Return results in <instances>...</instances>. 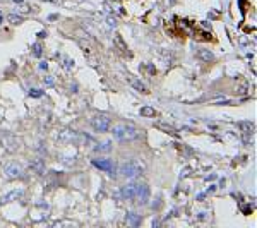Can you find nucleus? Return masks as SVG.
I'll return each mask as SVG.
<instances>
[{
	"instance_id": "16",
	"label": "nucleus",
	"mask_w": 257,
	"mask_h": 228,
	"mask_svg": "<svg viewBox=\"0 0 257 228\" xmlns=\"http://www.w3.org/2000/svg\"><path fill=\"white\" fill-rule=\"evenodd\" d=\"M9 21L12 22V24H21V22H22V17H21V16H16V14H10V16H9Z\"/></svg>"
},
{
	"instance_id": "10",
	"label": "nucleus",
	"mask_w": 257,
	"mask_h": 228,
	"mask_svg": "<svg viewBox=\"0 0 257 228\" xmlns=\"http://www.w3.org/2000/svg\"><path fill=\"white\" fill-rule=\"evenodd\" d=\"M127 223L132 225V226H137V225H141V216L132 213V211H129L127 213Z\"/></svg>"
},
{
	"instance_id": "7",
	"label": "nucleus",
	"mask_w": 257,
	"mask_h": 228,
	"mask_svg": "<svg viewBox=\"0 0 257 228\" xmlns=\"http://www.w3.org/2000/svg\"><path fill=\"white\" fill-rule=\"evenodd\" d=\"M237 127L242 130V136H244L245 141H248V137L254 136V132H255V125H254V122H238Z\"/></svg>"
},
{
	"instance_id": "1",
	"label": "nucleus",
	"mask_w": 257,
	"mask_h": 228,
	"mask_svg": "<svg viewBox=\"0 0 257 228\" xmlns=\"http://www.w3.org/2000/svg\"><path fill=\"white\" fill-rule=\"evenodd\" d=\"M120 194L127 201H135L139 204H146L149 199V187L144 184H127L122 187Z\"/></svg>"
},
{
	"instance_id": "20",
	"label": "nucleus",
	"mask_w": 257,
	"mask_h": 228,
	"mask_svg": "<svg viewBox=\"0 0 257 228\" xmlns=\"http://www.w3.org/2000/svg\"><path fill=\"white\" fill-rule=\"evenodd\" d=\"M45 84H48V86H52V84H53V77H52V76H46V77H45Z\"/></svg>"
},
{
	"instance_id": "11",
	"label": "nucleus",
	"mask_w": 257,
	"mask_h": 228,
	"mask_svg": "<svg viewBox=\"0 0 257 228\" xmlns=\"http://www.w3.org/2000/svg\"><path fill=\"white\" fill-rule=\"evenodd\" d=\"M110 149H112V142L110 141L101 142V144H98V146L94 148V151H98V153H108Z\"/></svg>"
},
{
	"instance_id": "18",
	"label": "nucleus",
	"mask_w": 257,
	"mask_h": 228,
	"mask_svg": "<svg viewBox=\"0 0 257 228\" xmlns=\"http://www.w3.org/2000/svg\"><path fill=\"white\" fill-rule=\"evenodd\" d=\"M115 41H117V45L118 47H120V50H122V52H127V47H125V43H123L122 41V38H120V36H115Z\"/></svg>"
},
{
	"instance_id": "21",
	"label": "nucleus",
	"mask_w": 257,
	"mask_h": 228,
	"mask_svg": "<svg viewBox=\"0 0 257 228\" xmlns=\"http://www.w3.org/2000/svg\"><path fill=\"white\" fill-rule=\"evenodd\" d=\"M46 67H48L46 62H41V64H39V69H45V70H46Z\"/></svg>"
},
{
	"instance_id": "12",
	"label": "nucleus",
	"mask_w": 257,
	"mask_h": 228,
	"mask_svg": "<svg viewBox=\"0 0 257 228\" xmlns=\"http://www.w3.org/2000/svg\"><path fill=\"white\" fill-rule=\"evenodd\" d=\"M158 129L165 130L166 134H171V136H175V137H177V136H178V134H177V130H175L173 127H170V125H163V124H158Z\"/></svg>"
},
{
	"instance_id": "14",
	"label": "nucleus",
	"mask_w": 257,
	"mask_h": 228,
	"mask_svg": "<svg viewBox=\"0 0 257 228\" xmlns=\"http://www.w3.org/2000/svg\"><path fill=\"white\" fill-rule=\"evenodd\" d=\"M31 50H33V55L35 57H41V53H43V47H41V43H35L33 47H31Z\"/></svg>"
},
{
	"instance_id": "17",
	"label": "nucleus",
	"mask_w": 257,
	"mask_h": 228,
	"mask_svg": "<svg viewBox=\"0 0 257 228\" xmlns=\"http://www.w3.org/2000/svg\"><path fill=\"white\" fill-rule=\"evenodd\" d=\"M29 95L33 96V98H39V96H43V91H41V89H36V88H33V89H29Z\"/></svg>"
},
{
	"instance_id": "8",
	"label": "nucleus",
	"mask_w": 257,
	"mask_h": 228,
	"mask_svg": "<svg viewBox=\"0 0 257 228\" xmlns=\"http://www.w3.org/2000/svg\"><path fill=\"white\" fill-rule=\"evenodd\" d=\"M22 196H24V190L22 189H14L10 190V192L4 194L2 197H0V202L4 204V202H10V201H17V199H21Z\"/></svg>"
},
{
	"instance_id": "13",
	"label": "nucleus",
	"mask_w": 257,
	"mask_h": 228,
	"mask_svg": "<svg viewBox=\"0 0 257 228\" xmlns=\"http://www.w3.org/2000/svg\"><path fill=\"white\" fill-rule=\"evenodd\" d=\"M141 115H144V117H154V115H156V112H154V108H151V107H144V108H141Z\"/></svg>"
},
{
	"instance_id": "2",
	"label": "nucleus",
	"mask_w": 257,
	"mask_h": 228,
	"mask_svg": "<svg viewBox=\"0 0 257 228\" xmlns=\"http://www.w3.org/2000/svg\"><path fill=\"white\" fill-rule=\"evenodd\" d=\"M113 136L118 141H132L137 139L141 136V132L135 129L134 125H127V124H118L113 127Z\"/></svg>"
},
{
	"instance_id": "5",
	"label": "nucleus",
	"mask_w": 257,
	"mask_h": 228,
	"mask_svg": "<svg viewBox=\"0 0 257 228\" xmlns=\"http://www.w3.org/2000/svg\"><path fill=\"white\" fill-rule=\"evenodd\" d=\"M4 173L7 178H21L22 177V168L16 161H9L4 165Z\"/></svg>"
},
{
	"instance_id": "15",
	"label": "nucleus",
	"mask_w": 257,
	"mask_h": 228,
	"mask_svg": "<svg viewBox=\"0 0 257 228\" xmlns=\"http://www.w3.org/2000/svg\"><path fill=\"white\" fill-rule=\"evenodd\" d=\"M199 57L202 58V60H206V62L213 60V53L207 52V50H199Z\"/></svg>"
},
{
	"instance_id": "22",
	"label": "nucleus",
	"mask_w": 257,
	"mask_h": 228,
	"mask_svg": "<svg viewBox=\"0 0 257 228\" xmlns=\"http://www.w3.org/2000/svg\"><path fill=\"white\" fill-rule=\"evenodd\" d=\"M108 22H110V28H115L117 24H115V19H108Z\"/></svg>"
},
{
	"instance_id": "3",
	"label": "nucleus",
	"mask_w": 257,
	"mask_h": 228,
	"mask_svg": "<svg viewBox=\"0 0 257 228\" xmlns=\"http://www.w3.org/2000/svg\"><path fill=\"white\" fill-rule=\"evenodd\" d=\"M142 165H139L137 161H125L118 166V173L125 178H135L142 173Z\"/></svg>"
},
{
	"instance_id": "4",
	"label": "nucleus",
	"mask_w": 257,
	"mask_h": 228,
	"mask_svg": "<svg viewBox=\"0 0 257 228\" xmlns=\"http://www.w3.org/2000/svg\"><path fill=\"white\" fill-rule=\"evenodd\" d=\"M91 125L96 132H106L112 125V118L108 115H96L91 120Z\"/></svg>"
},
{
	"instance_id": "19",
	"label": "nucleus",
	"mask_w": 257,
	"mask_h": 228,
	"mask_svg": "<svg viewBox=\"0 0 257 228\" xmlns=\"http://www.w3.org/2000/svg\"><path fill=\"white\" fill-rule=\"evenodd\" d=\"M64 67H65L67 70H70L72 67H74V60H70V58H64Z\"/></svg>"
},
{
	"instance_id": "9",
	"label": "nucleus",
	"mask_w": 257,
	"mask_h": 228,
	"mask_svg": "<svg viewBox=\"0 0 257 228\" xmlns=\"http://www.w3.org/2000/svg\"><path fill=\"white\" fill-rule=\"evenodd\" d=\"M127 82H129V84H130L132 88H135L137 91H141V93H148V88L144 86V84H142L141 81H137V79L134 77V76H130V74L127 76Z\"/></svg>"
},
{
	"instance_id": "6",
	"label": "nucleus",
	"mask_w": 257,
	"mask_h": 228,
	"mask_svg": "<svg viewBox=\"0 0 257 228\" xmlns=\"http://www.w3.org/2000/svg\"><path fill=\"white\" fill-rule=\"evenodd\" d=\"M93 165H94L96 168H100V170H103V172H106L108 175L115 177V163L112 161V159L96 158V159H93Z\"/></svg>"
}]
</instances>
